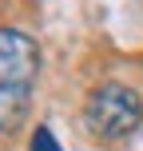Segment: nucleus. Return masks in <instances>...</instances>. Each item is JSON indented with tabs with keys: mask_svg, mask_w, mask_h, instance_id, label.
I'll list each match as a JSON object with an SVG mask.
<instances>
[{
	"mask_svg": "<svg viewBox=\"0 0 143 151\" xmlns=\"http://www.w3.org/2000/svg\"><path fill=\"white\" fill-rule=\"evenodd\" d=\"M36 72H40L36 40L28 32L0 28V131H16L28 119Z\"/></svg>",
	"mask_w": 143,
	"mask_h": 151,
	"instance_id": "nucleus-1",
	"label": "nucleus"
},
{
	"mask_svg": "<svg viewBox=\"0 0 143 151\" xmlns=\"http://www.w3.org/2000/svg\"><path fill=\"white\" fill-rule=\"evenodd\" d=\"M83 123L99 139H127L143 123V99L123 83H103V88H96L88 96Z\"/></svg>",
	"mask_w": 143,
	"mask_h": 151,
	"instance_id": "nucleus-2",
	"label": "nucleus"
},
{
	"mask_svg": "<svg viewBox=\"0 0 143 151\" xmlns=\"http://www.w3.org/2000/svg\"><path fill=\"white\" fill-rule=\"evenodd\" d=\"M28 151H60V143H56V135H52V127H44V123H40L36 135H32V143H28Z\"/></svg>",
	"mask_w": 143,
	"mask_h": 151,
	"instance_id": "nucleus-3",
	"label": "nucleus"
}]
</instances>
